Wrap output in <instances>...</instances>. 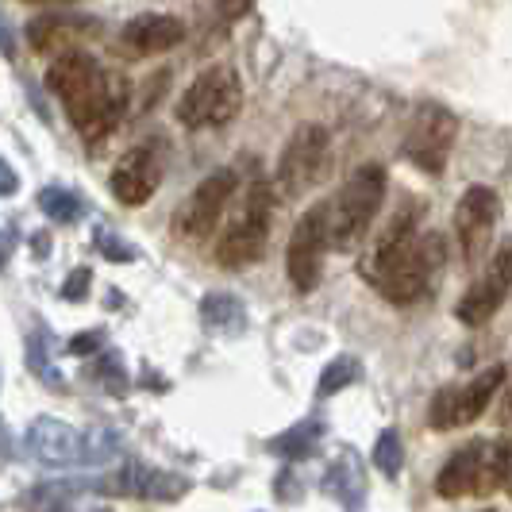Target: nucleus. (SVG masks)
I'll return each instance as SVG.
<instances>
[{"label": "nucleus", "mask_w": 512, "mask_h": 512, "mask_svg": "<svg viewBox=\"0 0 512 512\" xmlns=\"http://www.w3.org/2000/svg\"><path fill=\"white\" fill-rule=\"evenodd\" d=\"M47 89L62 101L77 135L93 147L120 128L131 97L128 77L104 70L89 51H70L54 58L47 70Z\"/></svg>", "instance_id": "1"}, {"label": "nucleus", "mask_w": 512, "mask_h": 512, "mask_svg": "<svg viewBox=\"0 0 512 512\" xmlns=\"http://www.w3.org/2000/svg\"><path fill=\"white\" fill-rule=\"evenodd\" d=\"M443 266H447V243H443V235L420 231V235H412L397 255L385 258L366 282L374 285L389 305L409 308L416 301H424L436 289Z\"/></svg>", "instance_id": "2"}, {"label": "nucleus", "mask_w": 512, "mask_h": 512, "mask_svg": "<svg viewBox=\"0 0 512 512\" xmlns=\"http://www.w3.org/2000/svg\"><path fill=\"white\" fill-rule=\"evenodd\" d=\"M385 189H389V174L378 162L359 166L351 178L339 185V193L328 201V231H332L335 251H355L366 239L374 216L382 212Z\"/></svg>", "instance_id": "3"}, {"label": "nucleus", "mask_w": 512, "mask_h": 512, "mask_svg": "<svg viewBox=\"0 0 512 512\" xmlns=\"http://www.w3.org/2000/svg\"><path fill=\"white\" fill-rule=\"evenodd\" d=\"M270 220H274V185L255 181L243 193L235 220L216 243V262L224 270H247L251 262H258L266 251V239H270Z\"/></svg>", "instance_id": "4"}, {"label": "nucleus", "mask_w": 512, "mask_h": 512, "mask_svg": "<svg viewBox=\"0 0 512 512\" xmlns=\"http://www.w3.org/2000/svg\"><path fill=\"white\" fill-rule=\"evenodd\" d=\"M243 108V81L231 66H208L189 81L178 101V124L189 131L224 128Z\"/></svg>", "instance_id": "5"}, {"label": "nucleus", "mask_w": 512, "mask_h": 512, "mask_svg": "<svg viewBox=\"0 0 512 512\" xmlns=\"http://www.w3.org/2000/svg\"><path fill=\"white\" fill-rule=\"evenodd\" d=\"M459 143V116L443 104H420L412 112V124L405 131V158L416 170L439 178L451 162V151Z\"/></svg>", "instance_id": "6"}, {"label": "nucleus", "mask_w": 512, "mask_h": 512, "mask_svg": "<svg viewBox=\"0 0 512 512\" xmlns=\"http://www.w3.org/2000/svg\"><path fill=\"white\" fill-rule=\"evenodd\" d=\"M328 154H332V135L320 124H301V128L289 135L282 158H278V193L285 201L293 197H305V189H312L324 166H328Z\"/></svg>", "instance_id": "7"}, {"label": "nucleus", "mask_w": 512, "mask_h": 512, "mask_svg": "<svg viewBox=\"0 0 512 512\" xmlns=\"http://www.w3.org/2000/svg\"><path fill=\"white\" fill-rule=\"evenodd\" d=\"M328 247H332L328 201H320L297 220V228L289 235V247H285V270H289V282L297 293H312L320 285V266H324Z\"/></svg>", "instance_id": "8"}, {"label": "nucleus", "mask_w": 512, "mask_h": 512, "mask_svg": "<svg viewBox=\"0 0 512 512\" xmlns=\"http://www.w3.org/2000/svg\"><path fill=\"white\" fill-rule=\"evenodd\" d=\"M501 382H505V366H489V370H482L474 382L443 385L436 397H432L428 424H432L436 432H451V428H466V424H474V420L486 412L489 397L501 389Z\"/></svg>", "instance_id": "9"}, {"label": "nucleus", "mask_w": 512, "mask_h": 512, "mask_svg": "<svg viewBox=\"0 0 512 512\" xmlns=\"http://www.w3.org/2000/svg\"><path fill=\"white\" fill-rule=\"evenodd\" d=\"M235 189H239V178H235L231 170L208 174V178L189 193V201L174 212L170 231H174L178 239H193V243H197V239H208L212 228H216V220L224 216V208L231 205Z\"/></svg>", "instance_id": "10"}, {"label": "nucleus", "mask_w": 512, "mask_h": 512, "mask_svg": "<svg viewBox=\"0 0 512 512\" xmlns=\"http://www.w3.org/2000/svg\"><path fill=\"white\" fill-rule=\"evenodd\" d=\"M497 216H501V201L489 185H470L455 205V239H459V251L470 266H478L489 251V239L497 228Z\"/></svg>", "instance_id": "11"}, {"label": "nucleus", "mask_w": 512, "mask_h": 512, "mask_svg": "<svg viewBox=\"0 0 512 512\" xmlns=\"http://www.w3.org/2000/svg\"><path fill=\"white\" fill-rule=\"evenodd\" d=\"M509 289H512V243L489 262L486 270L478 274V282L470 285L466 297L455 305L459 324H466V328H482V324H489V320L497 316V308L505 305Z\"/></svg>", "instance_id": "12"}, {"label": "nucleus", "mask_w": 512, "mask_h": 512, "mask_svg": "<svg viewBox=\"0 0 512 512\" xmlns=\"http://www.w3.org/2000/svg\"><path fill=\"white\" fill-rule=\"evenodd\" d=\"M158 185H162V158L151 147H135L124 154L108 181L112 197L124 208H143L158 193Z\"/></svg>", "instance_id": "13"}, {"label": "nucleus", "mask_w": 512, "mask_h": 512, "mask_svg": "<svg viewBox=\"0 0 512 512\" xmlns=\"http://www.w3.org/2000/svg\"><path fill=\"white\" fill-rule=\"evenodd\" d=\"M181 39H185V24L170 12H143L124 24L116 47L124 58H151V54L174 51Z\"/></svg>", "instance_id": "14"}, {"label": "nucleus", "mask_w": 512, "mask_h": 512, "mask_svg": "<svg viewBox=\"0 0 512 512\" xmlns=\"http://www.w3.org/2000/svg\"><path fill=\"white\" fill-rule=\"evenodd\" d=\"M27 451L31 459L43 462V466H70V462H81L89 451L85 443L89 439L81 436L77 428H70L66 420H54V416H39L31 428H27Z\"/></svg>", "instance_id": "15"}, {"label": "nucleus", "mask_w": 512, "mask_h": 512, "mask_svg": "<svg viewBox=\"0 0 512 512\" xmlns=\"http://www.w3.org/2000/svg\"><path fill=\"white\" fill-rule=\"evenodd\" d=\"M93 31H97V24L85 20V16L51 12V16H39V20L27 24V43H31L35 54H54V58H62V54H70V51H81V39H89Z\"/></svg>", "instance_id": "16"}, {"label": "nucleus", "mask_w": 512, "mask_h": 512, "mask_svg": "<svg viewBox=\"0 0 512 512\" xmlns=\"http://www.w3.org/2000/svg\"><path fill=\"white\" fill-rule=\"evenodd\" d=\"M482 451H486V439H474L459 447L451 459L443 462L436 478V493L443 501H459L466 493H478V482H482Z\"/></svg>", "instance_id": "17"}, {"label": "nucleus", "mask_w": 512, "mask_h": 512, "mask_svg": "<svg viewBox=\"0 0 512 512\" xmlns=\"http://www.w3.org/2000/svg\"><path fill=\"white\" fill-rule=\"evenodd\" d=\"M104 493H120V497H158V501H170L185 493V478H174V474H158V470H147V466H124L116 470L108 482H104Z\"/></svg>", "instance_id": "18"}, {"label": "nucleus", "mask_w": 512, "mask_h": 512, "mask_svg": "<svg viewBox=\"0 0 512 512\" xmlns=\"http://www.w3.org/2000/svg\"><path fill=\"white\" fill-rule=\"evenodd\" d=\"M512 474V443L509 439H486L482 451V482H478V497H489L493 489H501Z\"/></svg>", "instance_id": "19"}, {"label": "nucleus", "mask_w": 512, "mask_h": 512, "mask_svg": "<svg viewBox=\"0 0 512 512\" xmlns=\"http://www.w3.org/2000/svg\"><path fill=\"white\" fill-rule=\"evenodd\" d=\"M316 439H320V424L308 420V424L289 428L285 436L270 439V451H274V455H285V459H297V455H312V451H316Z\"/></svg>", "instance_id": "20"}, {"label": "nucleus", "mask_w": 512, "mask_h": 512, "mask_svg": "<svg viewBox=\"0 0 512 512\" xmlns=\"http://www.w3.org/2000/svg\"><path fill=\"white\" fill-rule=\"evenodd\" d=\"M201 312H205V320L212 328H243L247 324V312H243V305L231 293H212L201 305Z\"/></svg>", "instance_id": "21"}, {"label": "nucleus", "mask_w": 512, "mask_h": 512, "mask_svg": "<svg viewBox=\"0 0 512 512\" xmlns=\"http://www.w3.org/2000/svg\"><path fill=\"white\" fill-rule=\"evenodd\" d=\"M362 366L355 355H339L335 362H328V370L320 374V397H332L339 389H347L351 382H359Z\"/></svg>", "instance_id": "22"}, {"label": "nucleus", "mask_w": 512, "mask_h": 512, "mask_svg": "<svg viewBox=\"0 0 512 512\" xmlns=\"http://www.w3.org/2000/svg\"><path fill=\"white\" fill-rule=\"evenodd\" d=\"M374 466L382 470L385 478H397L401 466H405V447H401V436L393 428H385L378 443H374Z\"/></svg>", "instance_id": "23"}, {"label": "nucleus", "mask_w": 512, "mask_h": 512, "mask_svg": "<svg viewBox=\"0 0 512 512\" xmlns=\"http://www.w3.org/2000/svg\"><path fill=\"white\" fill-rule=\"evenodd\" d=\"M39 208L51 216V220H58V224H74V220H81V201H77L74 193H66V189H43L39 193Z\"/></svg>", "instance_id": "24"}, {"label": "nucleus", "mask_w": 512, "mask_h": 512, "mask_svg": "<svg viewBox=\"0 0 512 512\" xmlns=\"http://www.w3.org/2000/svg\"><path fill=\"white\" fill-rule=\"evenodd\" d=\"M27 509L31 512H70V493L58 486H43L27 497Z\"/></svg>", "instance_id": "25"}, {"label": "nucleus", "mask_w": 512, "mask_h": 512, "mask_svg": "<svg viewBox=\"0 0 512 512\" xmlns=\"http://www.w3.org/2000/svg\"><path fill=\"white\" fill-rule=\"evenodd\" d=\"M89 282H93V274L81 266V270H74V274L66 278V285H62V297H66V301H81V297H85V289H89Z\"/></svg>", "instance_id": "26"}, {"label": "nucleus", "mask_w": 512, "mask_h": 512, "mask_svg": "<svg viewBox=\"0 0 512 512\" xmlns=\"http://www.w3.org/2000/svg\"><path fill=\"white\" fill-rule=\"evenodd\" d=\"M216 4H220L224 20H243V16L255 8V0H216Z\"/></svg>", "instance_id": "27"}, {"label": "nucleus", "mask_w": 512, "mask_h": 512, "mask_svg": "<svg viewBox=\"0 0 512 512\" xmlns=\"http://www.w3.org/2000/svg\"><path fill=\"white\" fill-rule=\"evenodd\" d=\"M97 247H101L108 258H135V251H131V247H124V243H112V239H108V231H101V235H97Z\"/></svg>", "instance_id": "28"}, {"label": "nucleus", "mask_w": 512, "mask_h": 512, "mask_svg": "<svg viewBox=\"0 0 512 512\" xmlns=\"http://www.w3.org/2000/svg\"><path fill=\"white\" fill-rule=\"evenodd\" d=\"M70 347H74V351H97V347H101V335H77Z\"/></svg>", "instance_id": "29"}, {"label": "nucleus", "mask_w": 512, "mask_h": 512, "mask_svg": "<svg viewBox=\"0 0 512 512\" xmlns=\"http://www.w3.org/2000/svg\"><path fill=\"white\" fill-rule=\"evenodd\" d=\"M24 4H35V8H62V4H74V0H24Z\"/></svg>", "instance_id": "30"}, {"label": "nucleus", "mask_w": 512, "mask_h": 512, "mask_svg": "<svg viewBox=\"0 0 512 512\" xmlns=\"http://www.w3.org/2000/svg\"><path fill=\"white\" fill-rule=\"evenodd\" d=\"M16 189V178H12V166H4V193H12Z\"/></svg>", "instance_id": "31"}, {"label": "nucleus", "mask_w": 512, "mask_h": 512, "mask_svg": "<svg viewBox=\"0 0 512 512\" xmlns=\"http://www.w3.org/2000/svg\"><path fill=\"white\" fill-rule=\"evenodd\" d=\"M505 420L512 424V389H509V397H505Z\"/></svg>", "instance_id": "32"}, {"label": "nucleus", "mask_w": 512, "mask_h": 512, "mask_svg": "<svg viewBox=\"0 0 512 512\" xmlns=\"http://www.w3.org/2000/svg\"><path fill=\"white\" fill-rule=\"evenodd\" d=\"M505 489H509V497H512V474H509V482H505Z\"/></svg>", "instance_id": "33"}]
</instances>
